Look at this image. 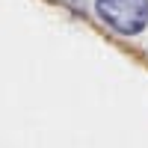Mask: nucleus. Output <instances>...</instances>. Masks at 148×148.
<instances>
[{
	"label": "nucleus",
	"mask_w": 148,
	"mask_h": 148,
	"mask_svg": "<svg viewBox=\"0 0 148 148\" xmlns=\"http://www.w3.org/2000/svg\"><path fill=\"white\" fill-rule=\"evenodd\" d=\"M71 3H77V0H71Z\"/></svg>",
	"instance_id": "2"
},
{
	"label": "nucleus",
	"mask_w": 148,
	"mask_h": 148,
	"mask_svg": "<svg viewBox=\"0 0 148 148\" xmlns=\"http://www.w3.org/2000/svg\"><path fill=\"white\" fill-rule=\"evenodd\" d=\"M95 9L121 36H136L148 27V0H95Z\"/></svg>",
	"instance_id": "1"
}]
</instances>
